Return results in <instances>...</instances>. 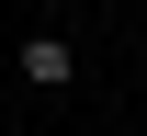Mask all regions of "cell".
Masks as SVG:
<instances>
[{
    "mask_svg": "<svg viewBox=\"0 0 147 136\" xmlns=\"http://www.w3.org/2000/svg\"><path fill=\"white\" fill-rule=\"evenodd\" d=\"M23 79H34V91H68L79 79V45L68 34H23Z\"/></svg>",
    "mask_w": 147,
    "mask_h": 136,
    "instance_id": "cell-1",
    "label": "cell"
}]
</instances>
